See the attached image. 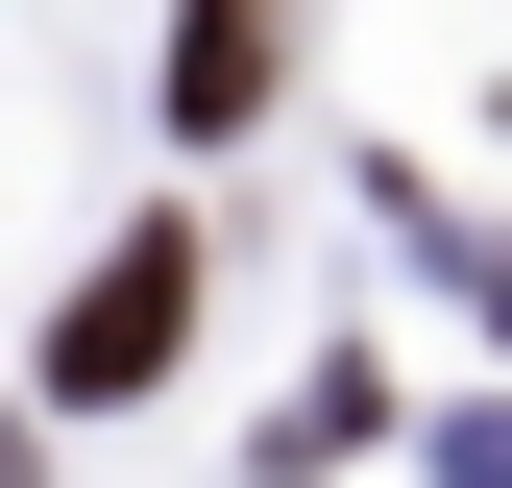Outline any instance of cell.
I'll use <instances>...</instances> for the list:
<instances>
[{"mask_svg": "<svg viewBox=\"0 0 512 488\" xmlns=\"http://www.w3.org/2000/svg\"><path fill=\"white\" fill-rule=\"evenodd\" d=\"M171 342H196V244H171V220H122V244H98V293L49 318V391L122 415V391H171Z\"/></svg>", "mask_w": 512, "mask_h": 488, "instance_id": "obj_1", "label": "cell"}, {"mask_svg": "<svg viewBox=\"0 0 512 488\" xmlns=\"http://www.w3.org/2000/svg\"><path fill=\"white\" fill-rule=\"evenodd\" d=\"M269 74H293L269 0H171V122H269Z\"/></svg>", "mask_w": 512, "mask_h": 488, "instance_id": "obj_2", "label": "cell"}, {"mask_svg": "<svg viewBox=\"0 0 512 488\" xmlns=\"http://www.w3.org/2000/svg\"><path fill=\"white\" fill-rule=\"evenodd\" d=\"M0 488H25V415H0Z\"/></svg>", "mask_w": 512, "mask_h": 488, "instance_id": "obj_3", "label": "cell"}, {"mask_svg": "<svg viewBox=\"0 0 512 488\" xmlns=\"http://www.w3.org/2000/svg\"><path fill=\"white\" fill-rule=\"evenodd\" d=\"M488 318H512V269H488Z\"/></svg>", "mask_w": 512, "mask_h": 488, "instance_id": "obj_4", "label": "cell"}]
</instances>
